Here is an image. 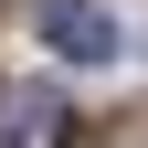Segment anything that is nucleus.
Listing matches in <instances>:
<instances>
[{"label":"nucleus","mask_w":148,"mask_h":148,"mask_svg":"<svg viewBox=\"0 0 148 148\" xmlns=\"http://www.w3.org/2000/svg\"><path fill=\"white\" fill-rule=\"evenodd\" d=\"M53 116H64L53 95H0V148H32V138L53 127Z\"/></svg>","instance_id":"2"},{"label":"nucleus","mask_w":148,"mask_h":148,"mask_svg":"<svg viewBox=\"0 0 148 148\" xmlns=\"http://www.w3.org/2000/svg\"><path fill=\"white\" fill-rule=\"evenodd\" d=\"M64 148H106V138H95V127H74V138H64Z\"/></svg>","instance_id":"3"},{"label":"nucleus","mask_w":148,"mask_h":148,"mask_svg":"<svg viewBox=\"0 0 148 148\" xmlns=\"http://www.w3.org/2000/svg\"><path fill=\"white\" fill-rule=\"evenodd\" d=\"M42 32H53V53H74V64L116 53V21H106L95 0H42Z\"/></svg>","instance_id":"1"}]
</instances>
